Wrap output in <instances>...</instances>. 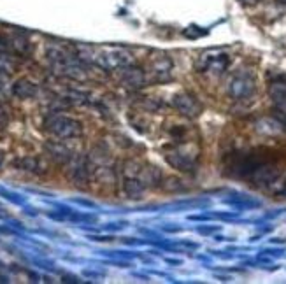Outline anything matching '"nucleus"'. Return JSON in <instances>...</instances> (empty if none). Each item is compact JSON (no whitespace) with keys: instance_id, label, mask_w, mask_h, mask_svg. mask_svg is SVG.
I'll return each instance as SVG.
<instances>
[{"instance_id":"f257e3e1","label":"nucleus","mask_w":286,"mask_h":284,"mask_svg":"<svg viewBox=\"0 0 286 284\" xmlns=\"http://www.w3.org/2000/svg\"><path fill=\"white\" fill-rule=\"evenodd\" d=\"M74 123L69 121V119H58L57 125H55V132L60 133V135H67V133H72L74 132Z\"/></svg>"},{"instance_id":"f03ea898","label":"nucleus","mask_w":286,"mask_h":284,"mask_svg":"<svg viewBox=\"0 0 286 284\" xmlns=\"http://www.w3.org/2000/svg\"><path fill=\"white\" fill-rule=\"evenodd\" d=\"M244 2H248V4H255V2H258V0H244Z\"/></svg>"},{"instance_id":"7ed1b4c3","label":"nucleus","mask_w":286,"mask_h":284,"mask_svg":"<svg viewBox=\"0 0 286 284\" xmlns=\"http://www.w3.org/2000/svg\"><path fill=\"white\" fill-rule=\"evenodd\" d=\"M281 2H286V0H281Z\"/></svg>"}]
</instances>
